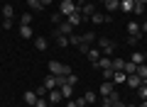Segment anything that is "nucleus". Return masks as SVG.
I'll use <instances>...</instances> for the list:
<instances>
[{
  "mask_svg": "<svg viewBox=\"0 0 147 107\" xmlns=\"http://www.w3.org/2000/svg\"><path fill=\"white\" fill-rule=\"evenodd\" d=\"M98 49H100L103 56H110V58H113V54H115V44H113L108 37H100L98 39Z\"/></svg>",
  "mask_w": 147,
  "mask_h": 107,
  "instance_id": "nucleus-1",
  "label": "nucleus"
},
{
  "mask_svg": "<svg viewBox=\"0 0 147 107\" xmlns=\"http://www.w3.org/2000/svg\"><path fill=\"white\" fill-rule=\"evenodd\" d=\"M49 71L54 73V76H71V66H66V63H59V61H49Z\"/></svg>",
  "mask_w": 147,
  "mask_h": 107,
  "instance_id": "nucleus-2",
  "label": "nucleus"
},
{
  "mask_svg": "<svg viewBox=\"0 0 147 107\" xmlns=\"http://www.w3.org/2000/svg\"><path fill=\"white\" fill-rule=\"evenodd\" d=\"M59 12H61L64 17H69L71 12H79V10H76V3H74V0H61V3H59Z\"/></svg>",
  "mask_w": 147,
  "mask_h": 107,
  "instance_id": "nucleus-3",
  "label": "nucleus"
},
{
  "mask_svg": "<svg viewBox=\"0 0 147 107\" xmlns=\"http://www.w3.org/2000/svg\"><path fill=\"white\" fill-rule=\"evenodd\" d=\"M91 22H93V25H103V22H113V15H103V12H93V15H91Z\"/></svg>",
  "mask_w": 147,
  "mask_h": 107,
  "instance_id": "nucleus-4",
  "label": "nucleus"
},
{
  "mask_svg": "<svg viewBox=\"0 0 147 107\" xmlns=\"http://www.w3.org/2000/svg\"><path fill=\"white\" fill-rule=\"evenodd\" d=\"M47 100H49V105H59V102L64 100L61 92H59V88H54V90H49V92H47Z\"/></svg>",
  "mask_w": 147,
  "mask_h": 107,
  "instance_id": "nucleus-5",
  "label": "nucleus"
},
{
  "mask_svg": "<svg viewBox=\"0 0 147 107\" xmlns=\"http://www.w3.org/2000/svg\"><path fill=\"white\" fill-rule=\"evenodd\" d=\"M113 90H115V83H113V80H103V85L98 88V92H100L103 97H108V95H110Z\"/></svg>",
  "mask_w": 147,
  "mask_h": 107,
  "instance_id": "nucleus-6",
  "label": "nucleus"
},
{
  "mask_svg": "<svg viewBox=\"0 0 147 107\" xmlns=\"http://www.w3.org/2000/svg\"><path fill=\"white\" fill-rule=\"evenodd\" d=\"M93 66H96V68H100V71H105V68H113V58H110V56H100L98 61L93 63Z\"/></svg>",
  "mask_w": 147,
  "mask_h": 107,
  "instance_id": "nucleus-7",
  "label": "nucleus"
},
{
  "mask_svg": "<svg viewBox=\"0 0 147 107\" xmlns=\"http://www.w3.org/2000/svg\"><path fill=\"white\" fill-rule=\"evenodd\" d=\"M125 83H127V88H130V90H137V88L142 85V78L137 76V73H132V76H127Z\"/></svg>",
  "mask_w": 147,
  "mask_h": 107,
  "instance_id": "nucleus-8",
  "label": "nucleus"
},
{
  "mask_svg": "<svg viewBox=\"0 0 147 107\" xmlns=\"http://www.w3.org/2000/svg\"><path fill=\"white\" fill-rule=\"evenodd\" d=\"M57 34H66V37H71V34H74V25H69V22L64 20L61 25H57Z\"/></svg>",
  "mask_w": 147,
  "mask_h": 107,
  "instance_id": "nucleus-9",
  "label": "nucleus"
},
{
  "mask_svg": "<svg viewBox=\"0 0 147 107\" xmlns=\"http://www.w3.org/2000/svg\"><path fill=\"white\" fill-rule=\"evenodd\" d=\"M15 17V7H12V3H5L3 5V20H12Z\"/></svg>",
  "mask_w": 147,
  "mask_h": 107,
  "instance_id": "nucleus-10",
  "label": "nucleus"
},
{
  "mask_svg": "<svg viewBox=\"0 0 147 107\" xmlns=\"http://www.w3.org/2000/svg\"><path fill=\"white\" fill-rule=\"evenodd\" d=\"M22 100H25L27 105H37V100H39V95H37L34 90H27L25 95H22Z\"/></svg>",
  "mask_w": 147,
  "mask_h": 107,
  "instance_id": "nucleus-11",
  "label": "nucleus"
},
{
  "mask_svg": "<svg viewBox=\"0 0 147 107\" xmlns=\"http://www.w3.org/2000/svg\"><path fill=\"white\" fill-rule=\"evenodd\" d=\"M59 92H61L64 100H71V97H74V85H69V83H66V85L59 88Z\"/></svg>",
  "mask_w": 147,
  "mask_h": 107,
  "instance_id": "nucleus-12",
  "label": "nucleus"
},
{
  "mask_svg": "<svg viewBox=\"0 0 147 107\" xmlns=\"http://www.w3.org/2000/svg\"><path fill=\"white\" fill-rule=\"evenodd\" d=\"M86 56H88V61H91V63H96L100 56H103V54H100V49H98V46H91V51L86 54Z\"/></svg>",
  "mask_w": 147,
  "mask_h": 107,
  "instance_id": "nucleus-13",
  "label": "nucleus"
},
{
  "mask_svg": "<svg viewBox=\"0 0 147 107\" xmlns=\"http://www.w3.org/2000/svg\"><path fill=\"white\" fill-rule=\"evenodd\" d=\"M66 22L76 27V25H81V22H84V15H81V12H71V15L66 17Z\"/></svg>",
  "mask_w": 147,
  "mask_h": 107,
  "instance_id": "nucleus-14",
  "label": "nucleus"
},
{
  "mask_svg": "<svg viewBox=\"0 0 147 107\" xmlns=\"http://www.w3.org/2000/svg\"><path fill=\"white\" fill-rule=\"evenodd\" d=\"M127 32H130V37H137V39H140V25H137L135 20L127 22Z\"/></svg>",
  "mask_w": 147,
  "mask_h": 107,
  "instance_id": "nucleus-15",
  "label": "nucleus"
},
{
  "mask_svg": "<svg viewBox=\"0 0 147 107\" xmlns=\"http://www.w3.org/2000/svg\"><path fill=\"white\" fill-rule=\"evenodd\" d=\"M47 46H49V41L44 39V37H37L34 39V49L37 51H47Z\"/></svg>",
  "mask_w": 147,
  "mask_h": 107,
  "instance_id": "nucleus-16",
  "label": "nucleus"
},
{
  "mask_svg": "<svg viewBox=\"0 0 147 107\" xmlns=\"http://www.w3.org/2000/svg\"><path fill=\"white\" fill-rule=\"evenodd\" d=\"M42 85L47 88V90H54V88H57V76H54V73H52V76H47V78H44V83H42Z\"/></svg>",
  "mask_w": 147,
  "mask_h": 107,
  "instance_id": "nucleus-17",
  "label": "nucleus"
},
{
  "mask_svg": "<svg viewBox=\"0 0 147 107\" xmlns=\"http://www.w3.org/2000/svg\"><path fill=\"white\" fill-rule=\"evenodd\" d=\"M103 5H105L108 12H115V10H120V0H105Z\"/></svg>",
  "mask_w": 147,
  "mask_h": 107,
  "instance_id": "nucleus-18",
  "label": "nucleus"
},
{
  "mask_svg": "<svg viewBox=\"0 0 147 107\" xmlns=\"http://www.w3.org/2000/svg\"><path fill=\"white\" fill-rule=\"evenodd\" d=\"M32 34H34V32H32L30 25H20V37H22V39H30Z\"/></svg>",
  "mask_w": 147,
  "mask_h": 107,
  "instance_id": "nucleus-19",
  "label": "nucleus"
},
{
  "mask_svg": "<svg viewBox=\"0 0 147 107\" xmlns=\"http://www.w3.org/2000/svg\"><path fill=\"white\" fill-rule=\"evenodd\" d=\"M123 73H125V76H132V73H137V63L125 61V68H123Z\"/></svg>",
  "mask_w": 147,
  "mask_h": 107,
  "instance_id": "nucleus-20",
  "label": "nucleus"
},
{
  "mask_svg": "<svg viewBox=\"0 0 147 107\" xmlns=\"http://www.w3.org/2000/svg\"><path fill=\"white\" fill-rule=\"evenodd\" d=\"M123 68H125V58L113 56V71H123Z\"/></svg>",
  "mask_w": 147,
  "mask_h": 107,
  "instance_id": "nucleus-21",
  "label": "nucleus"
},
{
  "mask_svg": "<svg viewBox=\"0 0 147 107\" xmlns=\"http://www.w3.org/2000/svg\"><path fill=\"white\" fill-rule=\"evenodd\" d=\"M132 5H135V0H120V10L123 12H132Z\"/></svg>",
  "mask_w": 147,
  "mask_h": 107,
  "instance_id": "nucleus-22",
  "label": "nucleus"
},
{
  "mask_svg": "<svg viewBox=\"0 0 147 107\" xmlns=\"http://www.w3.org/2000/svg\"><path fill=\"white\" fill-rule=\"evenodd\" d=\"M127 80V76L123 71H115V76H113V83H118V85H120V83H125Z\"/></svg>",
  "mask_w": 147,
  "mask_h": 107,
  "instance_id": "nucleus-23",
  "label": "nucleus"
},
{
  "mask_svg": "<svg viewBox=\"0 0 147 107\" xmlns=\"http://www.w3.org/2000/svg\"><path fill=\"white\" fill-rule=\"evenodd\" d=\"M137 76L147 83V63H140V66H137Z\"/></svg>",
  "mask_w": 147,
  "mask_h": 107,
  "instance_id": "nucleus-24",
  "label": "nucleus"
},
{
  "mask_svg": "<svg viewBox=\"0 0 147 107\" xmlns=\"http://www.w3.org/2000/svg\"><path fill=\"white\" fill-rule=\"evenodd\" d=\"M69 44H74V46H81V44H84L81 34H71V37H69Z\"/></svg>",
  "mask_w": 147,
  "mask_h": 107,
  "instance_id": "nucleus-25",
  "label": "nucleus"
},
{
  "mask_svg": "<svg viewBox=\"0 0 147 107\" xmlns=\"http://www.w3.org/2000/svg\"><path fill=\"white\" fill-rule=\"evenodd\" d=\"M132 12H135V15H145V12H147V5H140V3H135V5H132Z\"/></svg>",
  "mask_w": 147,
  "mask_h": 107,
  "instance_id": "nucleus-26",
  "label": "nucleus"
},
{
  "mask_svg": "<svg viewBox=\"0 0 147 107\" xmlns=\"http://www.w3.org/2000/svg\"><path fill=\"white\" fill-rule=\"evenodd\" d=\"M135 92H137V95H140V97H142V100H147V83H145V80H142V85H140V88H137V90H135Z\"/></svg>",
  "mask_w": 147,
  "mask_h": 107,
  "instance_id": "nucleus-27",
  "label": "nucleus"
},
{
  "mask_svg": "<svg viewBox=\"0 0 147 107\" xmlns=\"http://www.w3.org/2000/svg\"><path fill=\"white\" fill-rule=\"evenodd\" d=\"M57 46H69V37L66 34H57Z\"/></svg>",
  "mask_w": 147,
  "mask_h": 107,
  "instance_id": "nucleus-28",
  "label": "nucleus"
},
{
  "mask_svg": "<svg viewBox=\"0 0 147 107\" xmlns=\"http://www.w3.org/2000/svg\"><path fill=\"white\" fill-rule=\"evenodd\" d=\"M132 63H137V66H140V63H145V54L135 51V54H132Z\"/></svg>",
  "mask_w": 147,
  "mask_h": 107,
  "instance_id": "nucleus-29",
  "label": "nucleus"
},
{
  "mask_svg": "<svg viewBox=\"0 0 147 107\" xmlns=\"http://www.w3.org/2000/svg\"><path fill=\"white\" fill-rule=\"evenodd\" d=\"M84 100H86V105H91V102H96V100H98V95H96V92L91 90V92H86V95H84Z\"/></svg>",
  "mask_w": 147,
  "mask_h": 107,
  "instance_id": "nucleus-30",
  "label": "nucleus"
},
{
  "mask_svg": "<svg viewBox=\"0 0 147 107\" xmlns=\"http://www.w3.org/2000/svg\"><path fill=\"white\" fill-rule=\"evenodd\" d=\"M27 5H30L32 10H44V5L39 3V0H27Z\"/></svg>",
  "mask_w": 147,
  "mask_h": 107,
  "instance_id": "nucleus-31",
  "label": "nucleus"
},
{
  "mask_svg": "<svg viewBox=\"0 0 147 107\" xmlns=\"http://www.w3.org/2000/svg\"><path fill=\"white\" fill-rule=\"evenodd\" d=\"M100 73H103V80H113V76H115L113 68H105V71H100Z\"/></svg>",
  "mask_w": 147,
  "mask_h": 107,
  "instance_id": "nucleus-32",
  "label": "nucleus"
},
{
  "mask_svg": "<svg viewBox=\"0 0 147 107\" xmlns=\"http://www.w3.org/2000/svg\"><path fill=\"white\" fill-rule=\"evenodd\" d=\"M61 22H64V15L61 12H54L52 15V25H61Z\"/></svg>",
  "mask_w": 147,
  "mask_h": 107,
  "instance_id": "nucleus-33",
  "label": "nucleus"
},
{
  "mask_svg": "<svg viewBox=\"0 0 147 107\" xmlns=\"http://www.w3.org/2000/svg\"><path fill=\"white\" fill-rule=\"evenodd\" d=\"M81 39H84L86 44H93V41H96V34H93V32H88V34H81Z\"/></svg>",
  "mask_w": 147,
  "mask_h": 107,
  "instance_id": "nucleus-34",
  "label": "nucleus"
},
{
  "mask_svg": "<svg viewBox=\"0 0 147 107\" xmlns=\"http://www.w3.org/2000/svg\"><path fill=\"white\" fill-rule=\"evenodd\" d=\"M20 25H32V15H30V12L20 15Z\"/></svg>",
  "mask_w": 147,
  "mask_h": 107,
  "instance_id": "nucleus-35",
  "label": "nucleus"
},
{
  "mask_svg": "<svg viewBox=\"0 0 147 107\" xmlns=\"http://www.w3.org/2000/svg\"><path fill=\"white\" fill-rule=\"evenodd\" d=\"M105 100H108V102H110V105H113V102H118V100H120V95H118V92H115V90H113V92H110V95H108V97H105Z\"/></svg>",
  "mask_w": 147,
  "mask_h": 107,
  "instance_id": "nucleus-36",
  "label": "nucleus"
},
{
  "mask_svg": "<svg viewBox=\"0 0 147 107\" xmlns=\"http://www.w3.org/2000/svg\"><path fill=\"white\" fill-rule=\"evenodd\" d=\"M66 83H69V85H76V83H79V76H76V73H71V76H66Z\"/></svg>",
  "mask_w": 147,
  "mask_h": 107,
  "instance_id": "nucleus-37",
  "label": "nucleus"
},
{
  "mask_svg": "<svg viewBox=\"0 0 147 107\" xmlns=\"http://www.w3.org/2000/svg\"><path fill=\"white\" fill-rule=\"evenodd\" d=\"M34 92H37V95H39V97H47V92H49V90H47V88H44V85H39V88H37Z\"/></svg>",
  "mask_w": 147,
  "mask_h": 107,
  "instance_id": "nucleus-38",
  "label": "nucleus"
},
{
  "mask_svg": "<svg viewBox=\"0 0 147 107\" xmlns=\"http://www.w3.org/2000/svg\"><path fill=\"white\" fill-rule=\"evenodd\" d=\"M34 107H49V100H44V97H39V100H37V105Z\"/></svg>",
  "mask_w": 147,
  "mask_h": 107,
  "instance_id": "nucleus-39",
  "label": "nucleus"
},
{
  "mask_svg": "<svg viewBox=\"0 0 147 107\" xmlns=\"http://www.w3.org/2000/svg\"><path fill=\"white\" fill-rule=\"evenodd\" d=\"M3 29H12V20H3Z\"/></svg>",
  "mask_w": 147,
  "mask_h": 107,
  "instance_id": "nucleus-40",
  "label": "nucleus"
},
{
  "mask_svg": "<svg viewBox=\"0 0 147 107\" xmlns=\"http://www.w3.org/2000/svg\"><path fill=\"white\" fill-rule=\"evenodd\" d=\"M140 32H145V34H147V22H142V25H140Z\"/></svg>",
  "mask_w": 147,
  "mask_h": 107,
  "instance_id": "nucleus-41",
  "label": "nucleus"
},
{
  "mask_svg": "<svg viewBox=\"0 0 147 107\" xmlns=\"http://www.w3.org/2000/svg\"><path fill=\"white\" fill-rule=\"evenodd\" d=\"M113 107H125V102H120V100H118V102H113Z\"/></svg>",
  "mask_w": 147,
  "mask_h": 107,
  "instance_id": "nucleus-42",
  "label": "nucleus"
},
{
  "mask_svg": "<svg viewBox=\"0 0 147 107\" xmlns=\"http://www.w3.org/2000/svg\"><path fill=\"white\" fill-rule=\"evenodd\" d=\"M39 3H42L44 7H47V5H52V0H39Z\"/></svg>",
  "mask_w": 147,
  "mask_h": 107,
  "instance_id": "nucleus-43",
  "label": "nucleus"
},
{
  "mask_svg": "<svg viewBox=\"0 0 147 107\" xmlns=\"http://www.w3.org/2000/svg\"><path fill=\"white\" fill-rule=\"evenodd\" d=\"M100 107H113V105H110L108 100H103V105H100Z\"/></svg>",
  "mask_w": 147,
  "mask_h": 107,
  "instance_id": "nucleus-44",
  "label": "nucleus"
},
{
  "mask_svg": "<svg viewBox=\"0 0 147 107\" xmlns=\"http://www.w3.org/2000/svg\"><path fill=\"white\" fill-rule=\"evenodd\" d=\"M135 3H140V5H147V0H135Z\"/></svg>",
  "mask_w": 147,
  "mask_h": 107,
  "instance_id": "nucleus-45",
  "label": "nucleus"
},
{
  "mask_svg": "<svg viewBox=\"0 0 147 107\" xmlns=\"http://www.w3.org/2000/svg\"><path fill=\"white\" fill-rule=\"evenodd\" d=\"M125 107H140V105H135V102H130V105H125Z\"/></svg>",
  "mask_w": 147,
  "mask_h": 107,
  "instance_id": "nucleus-46",
  "label": "nucleus"
},
{
  "mask_svg": "<svg viewBox=\"0 0 147 107\" xmlns=\"http://www.w3.org/2000/svg\"><path fill=\"white\" fill-rule=\"evenodd\" d=\"M140 107H147V100H142V105H140Z\"/></svg>",
  "mask_w": 147,
  "mask_h": 107,
  "instance_id": "nucleus-47",
  "label": "nucleus"
},
{
  "mask_svg": "<svg viewBox=\"0 0 147 107\" xmlns=\"http://www.w3.org/2000/svg\"><path fill=\"white\" fill-rule=\"evenodd\" d=\"M98 3H105V0H98Z\"/></svg>",
  "mask_w": 147,
  "mask_h": 107,
  "instance_id": "nucleus-48",
  "label": "nucleus"
},
{
  "mask_svg": "<svg viewBox=\"0 0 147 107\" xmlns=\"http://www.w3.org/2000/svg\"><path fill=\"white\" fill-rule=\"evenodd\" d=\"M49 107H57V105H49Z\"/></svg>",
  "mask_w": 147,
  "mask_h": 107,
  "instance_id": "nucleus-49",
  "label": "nucleus"
}]
</instances>
